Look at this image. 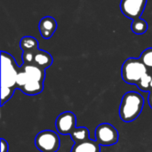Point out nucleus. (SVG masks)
<instances>
[{
	"label": "nucleus",
	"mask_w": 152,
	"mask_h": 152,
	"mask_svg": "<svg viewBox=\"0 0 152 152\" xmlns=\"http://www.w3.org/2000/svg\"><path fill=\"white\" fill-rule=\"evenodd\" d=\"M20 68L10 53L1 52V106L12 97L17 89L16 78Z\"/></svg>",
	"instance_id": "f257e3e1"
},
{
	"label": "nucleus",
	"mask_w": 152,
	"mask_h": 152,
	"mask_svg": "<svg viewBox=\"0 0 152 152\" xmlns=\"http://www.w3.org/2000/svg\"><path fill=\"white\" fill-rule=\"evenodd\" d=\"M143 106L144 98L141 94L134 91L127 92L124 94L119 105V118L126 123L133 122L140 116Z\"/></svg>",
	"instance_id": "f03ea898"
},
{
	"label": "nucleus",
	"mask_w": 152,
	"mask_h": 152,
	"mask_svg": "<svg viewBox=\"0 0 152 152\" xmlns=\"http://www.w3.org/2000/svg\"><path fill=\"white\" fill-rule=\"evenodd\" d=\"M148 73V68L140 58H128L125 61L121 69L123 80L130 85H137L142 77Z\"/></svg>",
	"instance_id": "7ed1b4c3"
},
{
	"label": "nucleus",
	"mask_w": 152,
	"mask_h": 152,
	"mask_svg": "<svg viewBox=\"0 0 152 152\" xmlns=\"http://www.w3.org/2000/svg\"><path fill=\"white\" fill-rule=\"evenodd\" d=\"M35 146L40 152H57L61 147L60 137L54 131H41L35 137Z\"/></svg>",
	"instance_id": "20e7f679"
},
{
	"label": "nucleus",
	"mask_w": 152,
	"mask_h": 152,
	"mask_svg": "<svg viewBox=\"0 0 152 152\" xmlns=\"http://www.w3.org/2000/svg\"><path fill=\"white\" fill-rule=\"evenodd\" d=\"M118 138L117 128L109 123L100 124L95 129V141L101 146H113L118 143Z\"/></svg>",
	"instance_id": "39448f33"
},
{
	"label": "nucleus",
	"mask_w": 152,
	"mask_h": 152,
	"mask_svg": "<svg viewBox=\"0 0 152 152\" xmlns=\"http://www.w3.org/2000/svg\"><path fill=\"white\" fill-rule=\"evenodd\" d=\"M77 117L71 111L61 113L55 120V128L57 132L63 135H70L76 130Z\"/></svg>",
	"instance_id": "423d86ee"
},
{
	"label": "nucleus",
	"mask_w": 152,
	"mask_h": 152,
	"mask_svg": "<svg viewBox=\"0 0 152 152\" xmlns=\"http://www.w3.org/2000/svg\"><path fill=\"white\" fill-rule=\"evenodd\" d=\"M146 4L147 0H122L120 3V10L126 17L135 20L141 18Z\"/></svg>",
	"instance_id": "0eeeda50"
},
{
	"label": "nucleus",
	"mask_w": 152,
	"mask_h": 152,
	"mask_svg": "<svg viewBox=\"0 0 152 152\" xmlns=\"http://www.w3.org/2000/svg\"><path fill=\"white\" fill-rule=\"evenodd\" d=\"M57 22L54 18L51 16H45L40 20L38 28L40 35L45 39H49L53 37L57 29Z\"/></svg>",
	"instance_id": "6e6552de"
},
{
	"label": "nucleus",
	"mask_w": 152,
	"mask_h": 152,
	"mask_svg": "<svg viewBox=\"0 0 152 152\" xmlns=\"http://www.w3.org/2000/svg\"><path fill=\"white\" fill-rule=\"evenodd\" d=\"M22 69L26 72L28 81H39L44 82L45 78V69L35 65V64H23Z\"/></svg>",
	"instance_id": "1a4fd4ad"
},
{
	"label": "nucleus",
	"mask_w": 152,
	"mask_h": 152,
	"mask_svg": "<svg viewBox=\"0 0 152 152\" xmlns=\"http://www.w3.org/2000/svg\"><path fill=\"white\" fill-rule=\"evenodd\" d=\"M53 62V59L52 57V55L44 50H37L35 54H34V60H33V64L46 69L47 68H49Z\"/></svg>",
	"instance_id": "9d476101"
},
{
	"label": "nucleus",
	"mask_w": 152,
	"mask_h": 152,
	"mask_svg": "<svg viewBox=\"0 0 152 152\" xmlns=\"http://www.w3.org/2000/svg\"><path fill=\"white\" fill-rule=\"evenodd\" d=\"M71 151L73 152H101V145L91 139L83 142L75 143Z\"/></svg>",
	"instance_id": "9b49d317"
},
{
	"label": "nucleus",
	"mask_w": 152,
	"mask_h": 152,
	"mask_svg": "<svg viewBox=\"0 0 152 152\" xmlns=\"http://www.w3.org/2000/svg\"><path fill=\"white\" fill-rule=\"evenodd\" d=\"M20 47L21 48L22 52L33 53H35L37 50H39L37 39L33 37H30V36L23 37L20 39Z\"/></svg>",
	"instance_id": "f8f14e48"
},
{
	"label": "nucleus",
	"mask_w": 152,
	"mask_h": 152,
	"mask_svg": "<svg viewBox=\"0 0 152 152\" xmlns=\"http://www.w3.org/2000/svg\"><path fill=\"white\" fill-rule=\"evenodd\" d=\"M44 90V82L39 81H28L21 89L20 91L25 94L26 95L33 96L39 94Z\"/></svg>",
	"instance_id": "ddd939ff"
},
{
	"label": "nucleus",
	"mask_w": 152,
	"mask_h": 152,
	"mask_svg": "<svg viewBox=\"0 0 152 152\" xmlns=\"http://www.w3.org/2000/svg\"><path fill=\"white\" fill-rule=\"evenodd\" d=\"M72 140L74 141L75 143H79V142H83L85 141H87L90 139V134H89V130L85 127V126H80V127H77L76 130L70 134Z\"/></svg>",
	"instance_id": "4468645a"
},
{
	"label": "nucleus",
	"mask_w": 152,
	"mask_h": 152,
	"mask_svg": "<svg viewBox=\"0 0 152 152\" xmlns=\"http://www.w3.org/2000/svg\"><path fill=\"white\" fill-rule=\"evenodd\" d=\"M131 29L136 35H142L148 30V23L145 20L142 18L133 20V22L131 24Z\"/></svg>",
	"instance_id": "2eb2a0df"
},
{
	"label": "nucleus",
	"mask_w": 152,
	"mask_h": 152,
	"mask_svg": "<svg viewBox=\"0 0 152 152\" xmlns=\"http://www.w3.org/2000/svg\"><path fill=\"white\" fill-rule=\"evenodd\" d=\"M152 80V76L151 74L146 73L142 79L139 81V83L136 85L138 86V88L143 92H151V83Z\"/></svg>",
	"instance_id": "dca6fc26"
},
{
	"label": "nucleus",
	"mask_w": 152,
	"mask_h": 152,
	"mask_svg": "<svg viewBox=\"0 0 152 152\" xmlns=\"http://www.w3.org/2000/svg\"><path fill=\"white\" fill-rule=\"evenodd\" d=\"M139 58L148 69H152V47L145 49Z\"/></svg>",
	"instance_id": "f3484780"
},
{
	"label": "nucleus",
	"mask_w": 152,
	"mask_h": 152,
	"mask_svg": "<svg viewBox=\"0 0 152 152\" xmlns=\"http://www.w3.org/2000/svg\"><path fill=\"white\" fill-rule=\"evenodd\" d=\"M28 76H27L26 72L20 67V70H19V73L17 75V78H16V86H17V89L20 90L28 83Z\"/></svg>",
	"instance_id": "a211bd4d"
},
{
	"label": "nucleus",
	"mask_w": 152,
	"mask_h": 152,
	"mask_svg": "<svg viewBox=\"0 0 152 152\" xmlns=\"http://www.w3.org/2000/svg\"><path fill=\"white\" fill-rule=\"evenodd\" d=\"M9 151V143L4 138L1 139V152Z\"/></svg>",
	"instance_id": "6ab92c4d"
},
{
	"label": "nucleus",
	"mask_w": 152,
	"mask_h": 152,
	"mask_svg": "<svg viewBox=\"0 0 152 152\" xmlns=\"http://www.w3.org/2000/svg\"><path fill=\"white\" fill-rule=\"evenodd\" d=\"M148 102H149L150 107L152 109V91L151 92H150V94H149V96H148Z\"/></svg>",
	"instance_id": "aec40b11"
},
{
	"label": "nucleus",
	"mask_w": 152,
	"mask_h": 152,
	"mask_svg": "<svg viewBox=\"0 0 152 152\" xmlns=\"http://www.w3.org/2000/svg\"><path fill=\"white\" fill-rule=\"evenodd\" d=\"M152 91V80H151V92Z\"/></svg>",
	"instance_id": "412c9836"
},
{
	"label": "nucleus",
	"mask_w": 152,
	"mask_h": 152,
	"mask_svg": "<svg viewBox=\"0 0 152 152\" xmlns=\"http://www.w3.org/2000/svg\"><path fill=\"white\" fill-rule=\"evenodd\" d=\"M71 152H73V151H71Z\"/></svg>",
	"instance_id": "4be33fe9"
}]
</instances>
